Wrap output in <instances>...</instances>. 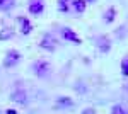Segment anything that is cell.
Segmentation results:
<instances>
[{"label":"cell","instance_id":"6da1fadb","mask_svg":"<svg viewBox=\"0 0 128 114\" xmlns=\"http://www.w3.org/2000/svg\"><path fill=\"white\" fill-rule=\"evenodd\" d=\"M19 60H20V55H19V51H9L7 55H5V60H4V67H16L17 63H19Z\"/></svg>","mask_w":128,"mask_h":114},{"label":"cell","instance_id":"7a4b0ae2","mask_svg":"<svg viewBox=\"0 0 128 114\" xmlns=\"http://www.w3.org/2000/svg\"><path fill=\"white\" fill-rule=\"evenodd\" d=\"M56 44H58V41L53 38L51 34H46V36L43 38L40 46L43 48V49H46V51H55V49H56Z\"/></svg>","mask_w":128,"mask_h":114},{"label":"cell","instance_id":"3957f363","mask_svg":"<svg viewBox=\"0 0 128 114\" xmlns=\"http://www.w3.org/2000/svg\"><path fill=\"white\" fill-rule=\"evenodd\" d=\"M32 72L38 77H46L50 73V65L46 61H36V63L32 65Z\"/></svg>","mask_w":128,"mask_h":114},{"label":"cell","instance_id":"277c9868","mask_svg":"<svg viewBox=\"0 0 128 114\" xmlns=\"http://www.w3.org/2000/svg\"><path fill=\"white\" fill-rule=\"evenodd\" d=\"M43 10H44L43 0H29V12L32 15H40Z\"/></svg>","mask_w":128,"mask_h":114},{"label":"cell","instance_id":"5b68a950","mask_svg":"<svg viewBox=\"0 0 128 114\" xmlns=\"http://www.w3.org/2000/svg\"><path fill=\"white\" fill-rule=\"evenodd\" d=\"M62 34H63V38L67 39V41H72V43H75V44H80V43H82V39L75 34V31H72L70 27H63L62 29Z\"/></svg>","mask_w":128,"mask_h":114},{"label":"cell","instance_id":"8992f818","mask_svg":"<svg viewBox=\"0 0 128 114\" xmlns=\"http://www.w3.org/2000/svg\"><path fill=\"white\" fill-rule=\"evenodd\" d=\"M10 99H12L14 102L20 104V106H26V104H28V94H26L24 90H17V92H14V94L10 95Z\"/></svg>","mask_w":128,"mask_h":114},{"label":"cell","instance_id":"52a82bcc","mask_svg":"<svg viewBox=\"0 0 128 114\" xmlns=\"http://www.w3.org/2000/svg\"><path fill=\"white\" fill-rule=\"evenodd\" d=\"M19 24H20V27H22V31H20V32H22V34H29L31 32V29H32V26H31V22L28 19H26V17H19Z\"/></svg>","mask_w":128,"mask_h":114},{"label":"cell","instance_id":"ba28073f","mask_svg":"<svg viewBox=\"0 0 128 114\" xmlns=\"http://www.w3.org/2000/svg\"><path fill=\"white\" fill-rule=\"evenodd\" d=\"M72 7L77 14H82L86 10V0H72Z\"/></svg>","mask_w":128,"mask_h":114},{"label":"cell","instance_id":"9c48e42d","mask_svg":"<svg viewBox=\"0 0 128 114\" xmlns=\"http://www.w3.org/2000/svg\"><path fill=\"white\" fill-rule=\"evenodd\" d=\"M56 106L58 107H65V106H74V101L70 99V97H60L58 101H56Z\"/></svg>","mask_w":128,"mask_h":114},{"label":"cell","instance_id":"30bf717a","mask_svg":"<svg viewBox=\"0 0 128 114\" xmlns=\"http://www.w3.org/2000/svg\"><path fill=\"white\" fill-rule=\"evenodd\" d=\"M12 34H14V31L10 27H4L2 31H0V41H5V39L12 38Z\"/></svg>","mask_w":128,"mask_h":114},{"label":"cell","instance_id":"8fae6325","mask_svg":"<svg viewBox=\"0 0 128 114\" xmlns=\"http://www.w3.org/2000/svg\"><path fill=\"white\" fill-rule=\"evenodd\" d=\"M109 48H111V44H109V39H106V38H99V49L101 51H109Z\"/></svg>","mask_w":128,"mask_h":114},{"label":"cell","instance_id":"7c38bea8","mask_svg":"<svg viewBox=\"0 0 128 114\" xmlns=\"http://www.w3.org/2000/svg\"><path fill=\"white\" fill-rule=\"evenodd\" d=\"M70 9V0H58V10L60 12H67Z\"/></svg>","mask_w":128,"mask_h":114},{"label":"cell","instance_id":"4fadbf2b","mask_svg":"<svg viewBox=\"0 0 128 114\" xmlns=\"http://www.w3.org/2000/svg\"><path fill=\"white\" fill-rule=\"evenodd\" d=\"M111 114H128V109L125 106H114L111 109Z\"/></svg>","mask_w":128,"mask_h":114},{"label":"cell","instance_id":"5bb4252c","mask_svg":"<svg viewBox=\"0 0 128 114\" xmlns=\"http://www.w3.org/2000/svg\"><path fill=\"white\" fill-rule=\"evenodd\" d=\"M14 5V0H0V10H9Z\"/></svg>","mask_w":128,"mask_h":114},{"label":"cell","instance_id":"9a60e30c","mask_svg":"<svg viewBox=\"0 0 128 114\" xmlns=\"http://www.w3.org/2000/svg\"><path fill=\"white\" fill-rule=\"evenodd\" d=\"M113 19H114V9L111 7V9H109V12H106L104 20H106V22H113Z\"/></svg>","mask_w":128,"mask_h":114},{"label":"cell","instance_id":"2e32d148","mask_svg":"<svg viewBox=\"0 0 128 114\" xmlns=\"http://www.w3.org/2000/svg\"><path fill=\"white\" fill-rule=\"evenodd\" d=\"M121 72H123V75L128 77V56L121 61Z\"/></svg>","mask_w":128,"mask_h":114},{"label":"cell","instance_id":"e0dca14e","mask_svg":"<svg viewBox=\"0 0 128 114\" xmlns=\"http://www.w3.org/2000/svg\"><path fill=\"white\" fill-rule=\"evenodd\" d=\"M5 114H17V113H16L14 109H7V111H5Z\"/></svg>","mask_w":128,"mask_h":114},{"label":"cell","instance_id":"ac0fdd59","mask_svg":"<svg viewBox=\"0 0 128 114\" xmlns=\"http://www.w3.org/2000/svg\"><path fill=\"white\" fill-rule=\"evenodd\" d=\"M94 113H96L94 109H87V111H86V113H84V114H94Z\"/></svg>","mask_w":128,"mask_h":114},{"label":"cell","instance_id":"d6986e66","mask_svg":"<svg viewBox=\"0 0 128 114\" xmlns=\"http://www.w3.org/2000/svg\"><path fill=\"white\" fill-rule=\"evenodd\" d=\"M87 2H94V0H87Z\"/></svg>","mask_w":128,"mask_h":114}]
</instances>
